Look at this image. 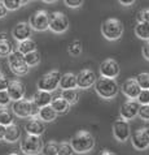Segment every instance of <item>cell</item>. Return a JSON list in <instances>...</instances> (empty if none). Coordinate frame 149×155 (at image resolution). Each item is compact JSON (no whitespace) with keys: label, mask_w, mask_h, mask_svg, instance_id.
<instances>
[{"label":"cell","mask_w":149,"mask_h":155,"mask_svg":"<svg viewBox=\"0 0 149 155\" xmlns=\"http://www.w3.org/2000/svg\"><path fill=\"white\" fill-rule=\"evenodd\" d=\"M119 3L122 4V5H126V7H129V5H132V4L136 2V0H118Z\"/></svg>","instance_id":"7bdbcfd3"},{"label":"cell","mask_w":149,"mask_h":155,"mask_svg":"<svg viewBox=\"0 0 149 155\" xmlns=\"http://www.w3.org/2000/svg\"><path fill=\"white\" fill-rule=\"evenodd\" d=\"M8 64L11 67V71L17 76H25L29 73L30 68L26 65L23 59V55L18 51H12L8 55Z\"/></svg>","instance_id":"52a82bcc"},{"label":"cell","mask_w":149,"mask_h":155,"mask_svg":"<svg viewBox=\"0 0 149 155\" xmlns=\"http://www.w3.org/2000/svg\"><path fill=\"white\" fill-rule=\"evenodd\" d=\"M138 22H148L149 24V8L138 12Z\"/></svg>","instance_id":"d590c367"},{"label":"cell","mask_w":149,"mask_h":155,"mask_svg":"<svg viewBox=\"0 0 149 155\" xmlns=\"http://www.w3.org/2000/svg\"><path fill=\"white\" fill-rule=\"evenodd\" d=\"M64 2H65L66 5L70 7V8H79L83 4L84 0H64Z\"/></svg>","instance_id":"ab89813d"},{"label":"cell","mask_w":149,"mask_h":155,"mask_svg":"<svg viewBox=\"0 0 149 155\" xmlns=\"http://www.w3.org/2000/svg\"><path fill=\"white\" fill-rule=\"evenodd\" d=\"M121 72L119 64L114 59H105L103 63L100 64V74L101 77H106V78H116Z\"/></svg>","instance_id":"7c38bea8"},{"label":"cell","mask_w":149,"mask_h":155,"mask_svg":"<svg viewBox=\"0 0 149 155\" xmlns=\"http://www.w3.org/2000/svg\"><path fill=\"white\" fill-rule=\"evenodd\" d=\"M8 13V9L5 8V5L3 4V2L0 0V18H3V17H5Z\"/></svg>","instance_id":"b9f144b4"},{"label":"cell","mask_w":149,"mask_h":155,"mask_svg":"<svg viewBox=\"0 0 149 155\" xmlns=\"http://www.w3.org/2000/svg\"><path fill=\"white\" fill-rule=\"evenodd\" d=\"M135 81L138 82V85L140 86L141 90H148L149 89V73L144 72V73H139L136 76Z\"/></svg>","instance_id":"1f68e13d"},{"label":"cell","mask_w":149,"mask_h":155,"mask_svg":"<svg viewBox=\"0 0 149 155\" xmlns=\"http://www.w3.org/2000/svg\"><path fill=\"white\" fill-rule=\"evenodd\" d=\"M69 18L66 17V15H64L62 12H53L49 15V25L48 29L52 30L53 33L62 34L69 29Z\"/></svg>","instance_id":"ba28073f"},{"label":"cell","mask_w":149,"mask_h":155,"mask_svg":"<svg viewBox=\"0 0 149 155\" xmlns=\"http://www.w3.org/2000/svg\"><path fill=\"white\" fill-rule=\"evenodd\" d=\"M131 143L135 150L143 151L149 147V132L147 128L136 129L134 133H131Z\"/></svg>","instance_id":"30bf717a"},{"label":"cell","mask_w":149,"mask_h":155,"mask_svg":"<svg viewBox=\"0 0 149 155\" xmlns=\"http://www.w3.org/2000/svg\"><path fill=\"white\" fill-rule=\"evenodd\" d=\"M8 84H9V80L7 78V76H4L3 73H0V91L7 90Z\"/></svg>","instance_id":"f35d334b"},{"label":"cell","mask_w":149,"mask_h":155,"mask_svg":"<svg viewBox=\"0 0 149 155\" xmlns=\"http://www.w3.org/2000/svg\"><path fill=\"white\" fill-rule=\"evenodd\" d=\"M18 52H21L22 55H26L29 52H33V51H36V43L33 39H26L18 43Z\"/></svg>","instance_id":"484cf974"},{"label":"cell","mask_w":149,"mask_h":155,"mask_svg":"<svg viewBox=\"0 0 149 155\" xmlns=\"http://www.w3.org/2000/svg\"><path fill=\"white\" fill-rule=\"evenodd\" d=\"M0 39H7V34H5V33H2V34H0Z\"/></svg>","instance_id":"bcb514c9"},{"label":"cell","mask_w":149,"mask_h":155,"mask_svg":"<svg viewBox=\"0 0 149 155\" xmlns=\"http://www.w3.org/2000/svg\"><path fill=\"white\" fill-rule=\"evenodd\" d=\"M148 90H149V89H148Z\"/></svg>","instance_id":"816d5d0a"},{"label":"cell","mask_w":149,"mask_h":155,"mask_svg":"<svg viewBox=\"0 0 149 155\" xmlns=\"http://www.w3.org/2000/svg\"><path fill=\"white\" fill-rule=\"evenodd\" d=\"M61 98L64 101H66L70 104H75L79 99V93L76 89H69V90H62L61 93Z\"/></svg>","instance_id":"d4e9b609"},{"label":"cell","mask_w":149,"mask_h":155,"mask_svg":"<svg viewBox=\"0 0 149 155\" xmlns=\"http://www.w3.org/2000/svg\"><path fill=\"white\" fill-rule=\"evenodd\" d=\"M12 51H13V45L8 39H0V58L8 56Z\"/></svg>","instance_id":"4dcf8cb0"},{"label":"cell","mask_w":149,"mask_h":155,"mask_svg":"<svg viewBox=\"0 0 149 155\" xmlns=\"http://www.w3.org/2000/svg\"><path fill=\"white\" fill-rule=\"evenodd\" d=\"M8 155H20V154H17V153H11V154H8Z\"/></svg>","instance_id":"681fc988"},{"label":"cell","mask_w":149,"mask_h":155,"mask_svg":"<svg viewBox=\"0 0 149 155\" xmlns=\"http://www.w3.org/2000/svg\"><path fill=\"white\" fill-rule=\"evenodd\" d=\"M21 138V129L17 124H11V125L5 127V136H4V141L9 142V143H14Z\"/></svg>","instance_id":"44dd1931"},{"label":"cell","mask_w":149,"mask_h":155,"mask_svg":"<svg viewBox=\"0 0 149 155\" xmlns=\"http://www.w3.org/2000/svg\"><path fill=\"white\" fill-rule=\"evenodd\" d=\"M96 93L103 99H113L117 97L119 93V86L117 84L116 78H106V77H100L95 82Z\"/></svg>","instance_id":"7a4b0ae2"},{"label":"cell","mask_w":149,"mask_h":155,"mask_svg":"<svg viewBox=\"0 0 149 155\" xmlns=\"http://www.w3.org/2000/svg\"><path fill=\"white\" fill-rule=\"evenodd\" d=\"M4 136H5V127L0 125V141L4 140Z\"/></svg>","instance_id":"ee69618b"},{"label":"cell","mask_w":149,"mask_h":155,"mask_svg":"<svg viewBox=\"0 0 149 155\" xmlns=\"http://www.w3.org/2000/svg\"><path fill=\"white\" fill-rule=\"evenodd\" d=\"M70 145L73 147L74 153L78 154H86L89 153L95 147V138L87 130H79L71 137Z\"/></svg>","instance_id":"6da1fadb"},{"label":"cell","mask_w":149,"mask_h":155,"mask_svg":"<svg viewBox=\"0 0 149 155\" xmlns=\"http://www.w3.org/2000/svg\"><path fill=\"white\" fill-rule=\"evenodd\" d=\"M0 73H2V64H0Z\"/></svg>","instance_id":"f907efd6"},{"label":"cell","mask_w":149,"mask_h":155,"mask_svg":"<svg viewBox=\"0 0 149 155\" xmlns=\"http://www.w3.org/2000/svg\"><path fill=\"white\" fill-rule=\"evenodd\" d=\"M7 93H8V95H9L11 101L17 102V101L23 99L26 90H25V85L21 82L20 80H12V81H9V84H8Z\"/></svg>","instance_id":"9a60e30c"},{"label":"cell","mask_w":149,"mask_h":155,"mask_svg":"<svg viewBox=\"0 0 149 155\" xmlns=\"http://www.w3.org/2000/svg\"><path fill=\"white\" fill-rule=\"evenodd\" d=\"M31 28H30L29 22H25V21H21L17 25H14L13 30H12V34H13L14 39H17L18 42L30 39L31 37Z\"/></svg>","instance_id":"2e32d148"},{"label":"cell","mask_w":149,"mask_h":155,"mask_svg":"<svg viewBox=\"0 0 149 155\" xmlns=\"http://www.w3.org/2000/svg\"><path fill=\"white\" fill-rule=\"evenodd\" d=\"M44 3H54V2H57V0H43Z\"/></svg>","instance_id":"c3c4849f"},{"label":"cell","mask_w":149,"mask_h":155,"mask_svg":"<svg viewBox=\"0 0 149 155\" xmlns=\"http://www.w3.org/2000/svg\"><path fill=\"white\" fill-rule=\"evenodd\" d=\"M13 124V115L5 107H0V125L8 127Z\"/></svg>","instance_id":"4316f807"},{"label":"cell","mask_w":149,"mask_h":155,"mask_svg":"<svg viewBox=\"0 0 149 155\" xmlns=\"http://www.w3.org/2000/svg\"><path fill=\"white\" fill-rule=\"evenodd\" d=\"M21 151L26 155H39L43 149V141L38 136L27 134L23 140H21Z\"/></svg>","instance_id":"5b68a950"},{"label":"cell","mask_w":149,"mask_h":155,"mask_svg":"<svg viewBox=\"0 0 149 155\" xmlns=\"http://www.w3.org/2000/svg\"><path fill=\"white\" fill-rule=\"evenodd\" d=\"M74 150L71 147L70 142H61L58 143V153L57 155H73Z\"/></svg>","instance_id":"d6a6232c"},{"label":"cell","mask_w":149,"mask_h":155,"mask_svg":"<svg viewBox=\"0 0 149 155\" xmlns=\"http://www.w3.org/2000/svg\"><path fill=\"white\" fill-rule=\"evenodd\" d=\"M97 80L96 73L91 69H82L76 74V87L79 89H88L95 85Z\"/></svg>","instance_id":"5bb4252c"},{"label":"cell","mask_w":149,"mask_h":155,"mask_svg":"<svg viewBox=\"0 0 149 155\" xmlns=\"http://www.w3.org/2000/svg\"><path fill=\"white\" fill-rule=\"evenodd\" d=\"M139 108H140V104L138 103L136 99H129V101H126L122 104L119 114H121V117L122 119H125V120H127V121H130V120H132V119H135L136 116H138Z\"/></svg>","instance_id":"4fadbf2b"},{"label":"cell","mask_w":149,"mask_h":155,"mask_svg":"<svg viewBox=\"0 0 149 155\" xmlns=\"http://www.w3.org/2000/svg\"><path fill=\"white\" fill-rule=\"evenodd\" d=\"M143 56L147 60H149V41H147L145 45L143 46Z\"/></svg>","instance_id":"60d3db41"},{"label":"cell","mask_w":149,"mask_h":155,"mask_svg":"<svg viewBox=\"0 0 149 155\" xmlns=\"http://www.w3.org/2000/svg\"><path fill=\"white\" fill-rule=\"evenodd\" d=\"M67 52H69L71 56H79L82 54V42L78 39H74L69 43L67 46Z\"/></svg>","instance_id":"f546056e"},{"label":"cell","mask_w":149,"mask_h":155,"mask_svg":"<svg viewBox=\"0 0 149 155\" xmlns=\"http://www.w3.org/2000/svg\"><path fill=\"white\" fill-rule=\"evenodd\" d=\"M99 155H117V154H114V153H112V151H108V150H105V151L100 153Z\"/></svg>","instance_id":"f6af8a7d"},{"label":"cell","mask_w":149,"mask_h":155,"mask_svg":"<svg viewBox=\"0 0 149 155\" xmlns=\"http://www.w3.org/2000/svg\"><path fill=\"white\" fill-rule=\"evenodd\" d=\"M12 111L18 117H38L39 114V107L34 103L31 99H21L13 103Z\"/></svg>","instance_id":"3957f363"},{"label":"cell","mask_w":149,"mask_h":155,"mask_svg":"<svg viewBox=\"0 0 149 155\" xmlns=\"http://www.w3.org/2000/svg\"><path fill=\"white\" fill-rule=\"evenodd\" d=\"M138 116H140V119L145 120V121H149V104H145V106H140Z\"/></svg>","instance_id":"8d00e7d4"},{"label":"cell","mask_w":149,"mask_h":155,"mask_svg":"<svg viewBox=\"0 0 149 155\" xmlns=\"http://www.w3.org/2000/svg\"><path fill=\"white\" fill-rule=\"evenodd\" d=\"M58 153V143L54 141H49L45 145H43L42 149V155H57Z\"/></svg>","instance_id":"f1b7e54d"},{"label":"cell","mask_w":149,"mask_h":155,"mask_svg":"<svg viewBox=\"0 0 149 155\" xmlns=\"http://www.w3.org/2000/svg\"><path fill=\"white\" fill-rule=\"evenodd\" d=\"M23 59H25V63H26V65L29 68L35 67L40 63V54H39V51H33V52L23 55Z\"/></svg>","instance_id":"83f0119b"},{"label":"cell","mask_w":149,"mask_h":155,"mask_svg":"<svg viewBox=\"0 0 149 155\" xmlns=\"http://www.w3.org/2000/svg\"><path fill=\"white\" fill-rule=\"evenodd\" d=\"M30 28L36 30V31H44L48 29L49 25V13L44 9H39L30 16L29 20Z\"/></svg>","instance_id":"9c48e42d"},{"label":"cell","mask_w":149,"mask_h":155,"mask_svg":"<svg viewBox=\"0 0 149 155\" xmlns=\"http://www.w3.org/2000/svg\"><path fill=\"white\" fill-rule=\"evenodd\" d=\"M60 77H61V73L58 71H51L48 73H45V74H43L38 80V90L52 93L53 90H56L58 87Z\"/></svg>","instance_id":"8992f818"},{"label":"cell","mask_w":149,"mask_h":155,"mask_svg":"<svg viewBox=\"0 0 149 155\" xmlns=\"http://www.w3.org/2000/svg\"><path fill=\"white\" fill-rule=\"evenodd\" d=\"M113 134L116 137V140L119 142H126L130 140L131 137V129L130 124L125 119H118L113 123Z\"/></svg>","instance_id":"8fae6325"},{"label":"cell","mask_w":149,"mask_h":155,"mask_svg":"<svg viewBox=\"0 0 149 155\" xmlns=\"http://www.w3.org/2000/svg\"><path fill=\"white\" fill-rule=\"evenodd\" d=\"M136 37L144 41H149V24L148 22H138L135 26Z\"/></svg>","instance_id":"cb8c5ba5"},{"label":"cell","mask_w":149,"mask_h":155,"mask_svg":"<svg viewBox=\"0 0 149 155\" xmlns=\"http://www.w3.org/2000/svg\"><path fill=\"white\" fill-rule=\"evenodd\" d=\"M49 106L52 107L53 111H54V112H56L57 115H58V114H65V112H67V110H69V103H67L66 101H64L61 97L53 98Z\"/></svg>","instance_id":"603a6c76"},{"label":"cell","mask_w":149,"mask_h":155,"mask_svg":"<svg viewBox=\"0 0 149 155\" xmlns=\"http://www.w3.org/2000/svg\"><path fill=\"white\" fill-rule=\"evenodd\" d=\"M52 94L48 93V91H42V90H38V91L34 94V97L31 101L35 103V104L42 108V107H45V106H49L51 102H52Z\"/></svg>","instance_id":"d6986e66"},{"label":"cell","mask_w":149,"mask_h":155,"mask_svg":"<svg viewBox=\"0 0 149 155\" xmlns=\"http://www.w3.org/2000/svg\"><path fill=\"white\" fill-rule=\"evenodd\" d=\"M2 2L8 11H17L22 7V4H21L20 0H2Z\"/></svg>","instance_id":"836d02e7"},{"label":"cell","mask_w":149,"mask_h":155,"mask_svg":"<svg viewBox=\"0 0 149 155\" xmlns=\"http://www.w3.org/2000/svg\"><path fill=\"white\" fill-rule=\"evenodd\" d=\"M136 101H138V103L140 106L149 104V90H140Z\"/></svg>","instance_id":"e575fe53"},{"label":"cell","mask_w":149,"mask_h":155,"mask_svg":"<svg viewBox=\"0 0 149 155\" xmlns=\"http://www.w3.org/2000/svg\"><path fill=\"white\" fill-rule=\"evenodd\" d=\"M20 2H21V4H22V5H25V4H27L30 0H20Z\"/></svg>","instance_id":"7dc6e473"},{"label":"cell","mask_w":149,"mask_h":155,"mask_svg":"<svg viewBox=\"0 0 149 155\" xmlns=\"http://www.w3.org/2000/svg\"><path fill=\"white\" fill-rule=\"evenodd\" d=\"M11 102L12 101H11L9 95H8L7 90H4V91H0V107H7Z\"/></svg>","instance_id":"74e56055"},{"label":"cell","mask_w":149,"mask_h":155,"mask_svg":"<svg viewBox=\"0 0 149 155\" xmlns=\"http://www.w3.org/2000/svg\"><path fill=\"white\" fill-rule=\"evenodd\" d=\"M25 130H26V133L30 136L40 137L45 130V125L42 120L36 119V117H31L30 120H27L26 124H25Z\"/></svg>","instance_id":"e0dca14e"},{"label":"cell","mask_w":149,"mask_h":155,"mask_svg":"<svg viewBox=\"0 0 149 155\" xmlns=\"http://www.w3.org/2000/svg\"><path fill=\"white\" fill-rule=\"evenodd\" d=\"M123 24L118 18H106L101 25V33L109 41H117L123 34Z\"/></svg>","instance_id":"277c9868"},{"label":"cell","mask_w":149,"mask_h":155,"mask_svg":"<svg viewBox=\"0 0 149 155\" xmlns=\"http://www.w3.org/2000/svg\"><path fill=\"white\" fill-rule=\"evenodd\" d=\"M38 117H39V120H42L43 123H52L53 120L57 117V114L54 112L53 108L51 106H45V107L39 108Z\"/></svg>","instance_id":"7402d4cb"},{"label":"cell","mask_w":149,"mask_h":155,"mask_svg":"<svg viewBox=\"0 0 149 155\" xmlns=\"http://www.w3.org/2000/svg\"><path fill=\"white\" fill-rule=\"evenodd\" d=\"M58 86L62 90L75 89L76 87V74H74V73H71V72H67V73H65V74H61Z\"/></svg>","instance_id":"ffe728a7"},{"label":"cell","mask_w":149,"mask_h":155,"mask_svg":"<svg viewBox=\"0 0 149 155\" xmlns=\"http://www.w3.org/2000/svg\"><path fill=\"white\" fill-rule=\"evenodd\" d=\"M121 90L129 99H136L141 89H140V86L135 81V78H127L125 82L122 84Z\"/></svg>","instance_id":"ac0fdd59"}]
</instances>
